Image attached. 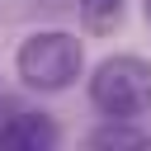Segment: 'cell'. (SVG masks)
I'll return each mask as SVG.
<instances>
[{"label": "cell", "mask_w": 151, "mask_h": 151, "mask_svg": "<svg viewBox=\"0 0 151 151\" xmlns=\"http://www.w3.org/2000/svg\"><path fill=\"white\" fill-rule=\"evenodd\" d=\"M14 76L33 94H66L85 76V42L71 28H33L14 47Z\"/></svg>", "instance_id": "cell-1"}, {"label": "cell", "mask_w": 151, "mask_h": 151, "mask_svg": "<svg viewBox=\"0 0 151 151\" xmlns=\"http://www.w3.org/2000/svg\"><path fill=\"white\" fill-rule=\"evenodd\" d=\"M85 94H90L94 113L137 123V118L151 113V61L137 57V52L99 57L94 71L85 76Z\"/></svg>", "instance_id": "cell-2"}, {"label": "cell", "mask_w": 151, "mask_h": 151, "mask_svg": "<svg viewBox=\"0 0 151 151\" xmlns=\"http://www.w3.org/2000/svg\"><path fill=\"white\" fill-rule=\"evenodd\" d=\"M57 142H61L57 123L33 109H14L0 123V151H52Z\"/></svg>", "instance_id": "cell-3"}, {"label": "cell", "mask_w": 151, "mask_h": 151, "mask_svg": "<svg viewBox=\"0 0 151 151\" xmlns=\"http://www.w3.org/2000/svg\"><path fill=\"white\" fill-rule=\"evenodd\" d=\"M85 146H94V151H127V146H146V132L142 127H132L127 118H109L104 127H94L90 137H85Z\"/></svg>", "instance_id": "cell-4"}, {"label": "cell", "mask_w": 151, "mask_h": 151, "mask_svg": "<svg viewBox=\"0 0 151 151\" xmlns=\"http://www.w3.org/2000/svg\"><path fill=\"white\" fill-rule=\"evenodd\" d=\"M123 5L127 0H80V28L90 38H109L123 24Z\"/></svg>", "instance_id": "cell-5"}, {"label": "cell", "mask_w": 151, "mask_h": 151, "mask_svg": "<svg viewBox=\"0 0 151 151\" xmlns=\"http://www.w3.org/2000/svg\"><path fill=\"white\" fill-rule=\"evenodd\" d=\"M146 24H151V0H146Z\"/></svg>", "instance_id": "cell-6"}, {"label": "cell", "mask_w": 151, "mask_h": 151, "mask_svg": "<svg viewBox=\"0 0 151 151\" xmlns=\"http://www.w3.org/2000/svg\"><path fill=\"white\" fill-rule=\"evenodd\" d=\"M146 146H151V132H146Z\"/></svg>", "instance_id": "cell-7"}]
</instances>
